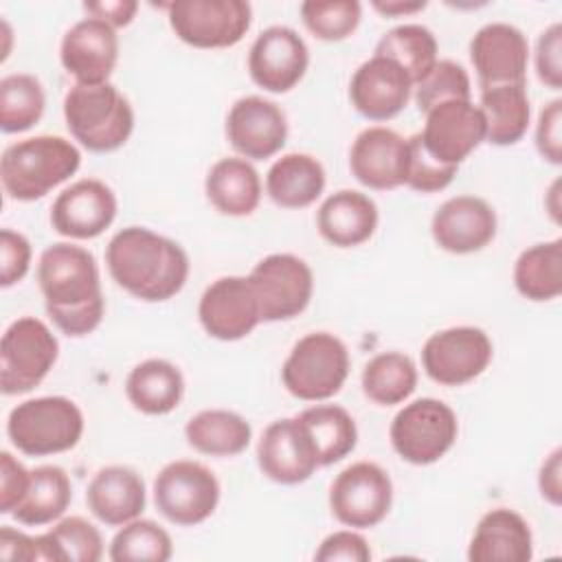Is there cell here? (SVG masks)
<instances>
[{
	"mask_svg": "<svg viewBox=\"0 0 562 562\" xmlns=\"http://www.w3.org/2000/svg\"><path fill=\"white\" fill-rule=\"evenodd\" d=\"M307 428L316 448L318 465H331L345 459L358 441L353 417L338 404H316L296 415Z\"/></svg>",
	"mask_w": 562,
	"mask_h": 562,
	"instance_id": "e575fe53",
	"label": "cell"
},
{
	"mask_svg": "<svg viewBox=\"0 0 562 562\" xmlns=\"http://www.w3.org/2000/svg\"><path fill=\"white\" fill-rule=\"evenodd\" d=\"M86 503L97 520L121 527L143 514L147 503L145 483L127 465H105L88 483Z\"/></svg>",
	"mask_w": 562,
	"mask_h": 562,
	"instance_id": "d4e9b609",
	"label": "cell"
},
{
	"mask_svg": "<svg viewBox=\"0 0 562 562\" xmlns=\"http://www.w3.org/2000/svg\"><path fill=\"white\" fill-rule=\"evenodd\" d=\"M59 59L75 83H108L119 61L116 29L97 18L75 22L61 37Z\"/></svg>",
	"mask_w": 562,
	"mask_h": 562,
	"instance_id": "ffe728a7",
	"label": "cell"
},
{
	"mask_svg": "<svg viewBox=\"0 0 562 562\" xmlns=\"http://www.w3.org/2000/svg\"><path fill=\"white\" fill-rule=\"evenodd\" d=\"M457 432L459 422L454 411L435 397H419L404 404L389 428L393 450L413 465L439 461L452 448Z\"/></svg>",
	"mask_w": 562,
	"mask_h": 562,
	"instance_id": "52a82bcc",
	"label": "cell"
},
{
	"mask_svg": "<svg viewBox=\"0 0 562 562\" xmlns=\"http://www.w3.org/2000/svg\"><path fill=\"white\" fill-rule=\"evenodd\" d=\"M31 266V244L22 233L0 231V285L11 288L22 281Z\"/></svg>",
	"mask_w": 562,
	"mask_h": 562,
	"instance_id": "ee69618b",
	"label": "cell"
},
{
	"mask_svg": "<svg viewBox=\"0 0 562 562\" xmlns=\"http://www.w3.org/2000/svg\"><path fill=\"white\" fill-rule=\"evenodd\" d=\"M558 184H560V182H553V187H551V200H555V198H558ZM558 211H560V209H558L555 204L549 209V213L553 215V220H555V222H560V215H558Z\"/></svg>",
	"mask_w": 562,
	"mask_h": 562,
	"instance_id": "db71d44e",
	"label": "cell"
},
{
	"mask_svg": "<svg viewBox=\"0 0 562 562\" xmlns=\"http://www.w3.org/2000/svg\"><path fill=\"white\" fill-rule=\"evenodd\" d=\"M490 336L470 325L435 331L422 347V364L430 380L443 386H461L479 378L492 362Z\"/></svg>",
	"mask_w": 562,
	"mask_h": 562,
	"instance_id": "4fadbf2b",
	"label": "cell"
},
{
	"mask_svg": "<svg viewBox=\"0 0 562 562\" xmlns=\"http://www.w3.org/2000/svg\"><path fill=\"white\" fill-rule=\"evenodd\" d=\"M31 470H26L11 452H0V512L13 514L29 490Z\"/></svg>",
	"mask_w": 562,
	"mask_h": 562,
	"instance_id": "c3c4849f",
	"label": "cell"
},
{
	"mask_svg": "<svg viewBox=\"0 0 562 562\" xmlns=\"http://www.w3.org/2000/svg\"><path fill=\"white\" fill-rule=\"evenodd\" d=\"M426 7L424 0H375L373 9L380 11L382 15L389 18H400V15H411L417 13Z\"/></svg>",
	"mask_w": 562,
	"mask_h": 562,
	"instance_id": "f5cc1de1",
	"label": "cell"
},
{
	"mask_svg": "<svg viewBox=\"0 0 562 562\" xmlns=\"http://www.w3.org/2000/svg\"><path fill=\"white\" fill-rule=\"evenodd\" d=\"M169 26L193 48L235 46L250 29L252 7L246 0H173Z\"/></svg>",
	"mask_w": 562,
	"mask_h": 562,
	"instance_id": "9c48e42d",
	"label": "cell"
},
{
	"mask_svg": "<svg viewBox=\"0 0 562 562\" xmlns=\"http://www.w3.org/2000/svg\"><path fill=\"white\" fill-rule=\"evenodd\" d=\"M72 485L64 468L40 465L31 470L24 498L13 509V518L26 527H42L57 520L70 505Z\"/></svg>",
	"mask_w": 562,
	"mask_h": 562,
	"instance_id": "d6a6232c",
	"label": "cell"
},
{
	"mask_svg": "<svg viewBox=\"0 0 562 562\" xmlns=\"http://www.w3.org/2000/svg\"><path fill=\"white\" fill-rule=\"evenodd\" d=\"M536 147L547 162H562V99H553L540 110L536 125Z\"/></svg>",
	"mask_w": 562,
	"mask_h": 562,
	"instance_id": "bcb514c9",
	"label": "cell"
},
{
	"mask_svg": "<svg viewBox=\"0 0 562 562\" xmlns=\"http://www.w3.org/2000/svg\"><path fill=\"white\" fill-rule=\"evenodd\" d=\"M59 342L35 316L15 318L0 340V389L4 395L33 391L53 369Z\"/></svg>",
	"mask_w": 562,
	"mask_h": 562,
	"instance_id": "ba28073f",
	"label": "cell"
},
{
	"mask_svg": "<svg viewBox=\"0 0 562 562\" xmlns=\"http://www.w3.org/2000/svg\"><path fill=\"white\" fill-rule=\"evenodd\" d=\"M347 345L329 331H312L294 342L283 367L281 380L290 395L303 402L334 397L349 375Z\"/></svg>",
	"mask_w": 562,
	"mask_h": 562,
	"instance_id": "8992f818",
	"label": "cell"
},
{
	"mask_svg": "<svg viewBox=\"0 0 562 562\" xmlns=\"http://www.w3.org/2000/svg\"><path fill=\"white\" fill-rule=\"evenodd\" d=\"M248 281L255 290L261 321L266 323L299 316L310 305L314 292L312 268L290 252L263 257L248 274Z\"/></svg>",
	"mask_w": 562,
	"mask_h": 562,
	"instance_id": "8fae6325",
	"label": "cell"
},
{
	"mask_svg": "<svg viewBox=\"0 0 562 562\" xmlns=\"http://www.w3.org/2000/svg\"><path fill=\"white\" fill-rule=\"evenodd\" d=\"M64 119L72 138L97 154L123 147L134 130V110L110 81L75 83L64 99Z\"/></svg>",
	"mask_w": 562,
	"mask_h": 562,
	"instance_id": "277c9868",
	"label": "cell"
},
{
	"mask_svg": "<svg viewBox=\"0 0 562 562\" xmlns=\"http://www.w3.org/2000/svg\"><path fill=\"white\" fill-rule=\"evenodd\" d=\"M226 138L244 158L263 160L285 145L288 119L274 101L248 94L231 105L226 114Z\"/></svg>",
	"mask_w": 562,
	"mask_h": 562,
	"instance_id": "d6986e66",
	"label": "cell"
},
{
	"mask_svg": "<svg viewBox=\"0 0 562 562\" xmlns=\"http://www.w3.org/2000/svg\"><path fill=\"white\" fill-rule=\"evenodd\" d=\"M349 169L360 184L375 191L406 184L408 138L382 125L362 130L351 145Z\"/></svg>",
	"mask_w": 562,
	"mask_h": 562,
	"instance_id": "7402d4cb",
	"label": "cell"
},
{
	"mask_svg": "<svg viewBox=\"0 0 562 562\" xmlns=\"http://www.w3.org/2000/svg\"><path fill=\"white\" fill-rule=\"evenodd\" d=\"M259 470L274 483L296 485L318 468L316 448L299 417L272 422L257 443Z\"/></svg>",
	"mask_w": 562,
	"mask_h": 562,
	"instance_id": "ac0fdd59",
	"label": "cell"
},
{
	"mask_svg": "<svg viewBox=\"0 0 562 562\" xmlns=\"http://www.w3.org/2000/svg\"><path fill=\"white\" fill-rule=\"evenodd\" d=\"M316 226L321 237L331 246L353 248L375 233L378 206L362 191L340 189L318 206Z\"/></svg>",
	"mask_w": 562,
	"mask_h": 562,
	"instance_id": "4316f807",
	"label": "cell"
},
{
	"mask_svg": "<svg viewBox=\"0 0 562 562\" xmlns=\"http://www.w3.org/2000/svg\"><path fill=\"white\" fill-rule=\"evenodd\" d=\"M415 103L419 112H428L446 101H470L472 86L468 70L452 59H437L430 72L415 83Z\"/></svg>",
	"mask_w": 562,
	"mask_h": 562,
	"instance_id": "b9f144b4",
	"label": "cell"
},
{
	"mask_svg": "<svg viewBox=\"0 0 562 562\" xmlns=\"http://www.w3.org/2000/svg\"><path fill=\"white\" fill-rule=\"evenodd\" d=\"M402 66L413 81H422L437 64V40L424 24H400L389 29L375 44V53Z\"/></svg>",
	"mask_w": 562,
	"mask_h": 562,
	"instance_id": "d590c367",
	"label": "cell"
},
{
	"mask_svg": "<svg viewBox=\"0 0 562 562\" xmlns=\"http://www.w3.org/2000/svg\"><path fill=\"white\" fill-rule=\"evenodd\" d=\"M430 233L441 250L470 255L483 250L494 239L496 213L483 198L454 195L435 211Z\"/></svg>",
	"mask_w": 562,
	"mask_h": 562,
	"instance_id": "603a6c76",
	"label": "cell"
},
{
	"mask_svg": "<svg viewBox=\"0 0 562 562\" xmlns=\"http://www.w3.org/2000/svg\"><path fill=\"white\" fill-rule=\"evenodd\" d=\"M360 15L362 7L358 0H305L301 4L305 29L325 42L349 37L358 29Z\"/></svg>",
	"mask_w": 562,
	"mask_h": 562,
	"instance_id": "60d3db41",
	"label": "cell"
},
{
	"mask_svg": "<svg viewBox=\"0 0 562 562\" xmlns=\"http://www.w3.org/2000/svg\"><path fill=\"white\" fill-rule=\"evenodd\" d=\"M459 167L443 165L435 156L426 151L419 140V134L408 138V169H406V187L419 193H435L446 189L457 176Z\"/></svg>",
	"mask_w": 562,
	"mask_h": 562,
	"instance_id": "7bdbcfd3",
	"label": "cell"
},
{
	"mask_svg": "<svg viewBox=\"0 0 562 562\" xmlns=\"http://www.w3.org/2000/svg\"><path fill=\"white\" fill-rule=\"evenodd\" d=\"M538 487L542 498H547L551 505H560L562 501V450L555 448L542 463L538 474Z\"/></svg>",
	"mask_w": 562,
	"mask_h": 562,
	"instance_id": "816d5d0a",
	"label": "cell"
},
{
	"mask_svg": "<svg viewBox=\"0 0 562 562\" xmlns=\"http://www.w3.org/2000/svg\"><path fill=\"white\" fill-rule=\"evenodd\" d=\"M154 503L169 522L193 527L215 512L220 503V481L204 463L178 459L156 474Z\"/></svg>",
	"mask_w": 562,
	"mask_h": 562,
	"instance_id": "30bf717a",
	"label": "cell"
},
{
	"mask_svg": "<svg viewBox=\"0 0 562 562\" xmlns=\"http://www.w3.org/2000/svg\"><path fill=\"white\" fill-rule=\"evenodd\" d=\"M46 97L37 77L13 72L0 79V130L20 134L31 130L44 114Z\"/></svg>",
	"mask_w": 562,
	"mask_h": 562,
	"instance_id": "f35d334b",
	"label": "cell"
},
{
	"mask_svg": "<svg viewBox=\"0 0 562 562\" xmlns=\"http://www.w3.org/2000/svg\"><path fill=\"white\" fill-rule=\"evenodd\" d=\"M83 9L90 18L103 20L110 26L119 29V26H127L136 11H138V2L134 0H99V2H83Z\"/></svg>",
	"mask_w": 562,
	"mask_h": 562,
	"instance_id": "f907efd6",
	"label": "cell"
},
{
	"mask_svg": "<svg viewBox=\"0 0 562 562\" xmlns=\"http://www.w3.org/2000/svg\"><path fill=\"white\" fill-rule=\"evenodd\" d=\"M479 110L485 119V140L498 147L518 143L529 127L531 105L525 83L492 86L481 90Z\"/></svg>",
	"mask_w": 562,
	"mask_h": 562,
	"instance_id": "4dcf8cb0",
	"label": "cell"
},
{
	"mask_svg": "<svg viewBox=\"0 0 562 562\" xmlns=\"http://www.w3.org/2000/svg\"><path fill=\"white\" fill-rule=\"evenodd\" d=\"M37 549L44 562H99L103 538L86 518L68 516L37 536Z\"/></svg>",
	"mask_w": 562,
	"mask_h": 562,
	"instance_id": "74e56055",
	"label": "cell"
},
{
	"mask_svg": "<svg viewBox=\"0 0 562 562\" xmlns=\"http://www.w3.org/2000/svg\"><path fill=\"white\" fill-rule=\"evenodd\" d=\"M393 503V483L373 461L347 465L329 487V509L338 522L351 529H369L382 522Z\"/></svg>",
	"mask_w": 562,
	"mask_h": 562,
	"instance_id": "7c38bea8",
	"label": "cell"
},
{
	"mask_svg": "<svg viewBox=\"0 0 562 562\" xmlns=\"http://www.w3.org/2000/svg\"><path fill=\"white\" fill-rule=\"evenodd\" d=\"M11 443L29 457H46L75 448L83 435V413L64 395L20 402L7 417Z\"/></svg>",
	"mask_w": 562,
	"mask_h": 562,
	"instance_id": "5b68a950",
	"label": "cell"
},
{
	"mask_svg": "<svg viewBox=\"0 0 562 562\" xmlns=\"http://www.w3.org/2000/svg\"><path fill=\"white\" fill-rule=\"evenodd\" d=\"M323 189L325 169L310 154H283L266 173V193L283 209H305L321 198Z\"/></svg>",
	"mask_w": 562,
	"mask_h": 562,
	"instance_id": "83f0119b",
	"label": "cell"
},
{
	"mask_svg": "<svg viewBox=\"0 0 562 562\" xmlns=\"http://www.w3.org/2000/svg\"><path fill=\"white\" fill-rule=\"evenodd\" d=\"M536 72L553 90L562 88V24L547 26L536 44Z\"/></svg>",
	"mask_w": 562,
	"mask_h": 562,
	"instance_id": "f6af8a7d",
	"label": "cell"
},
{
	"mask_svg": "<svg viewBox=\"0 0 562 562\" xmlns=\"http://www.w3.org/2000/svg\"><path fill=\"white\" fill-rule=\"evenodd\" d=\"M310 50L303 37L290 26L263 29L248 50L250 79L268 92H288L305 75Z\"/></svg>",
	"mask_w": 562,
	"mask_h": 562,
	"instance_id": "5bb4252c",
	"label": "cell"
},
{
	"mask_svg": "<svg viewBox=\"0 0 562 562\" xmlns=\"http://www.w3.org/2000/svg\"><path fill=\"white\" fill-rule=\"evenodd\" d=\"M417 386V367L402 351H382L362 369V391L380 406L402 404Z\"/></svg>",
	"mask_w": 562,
	"mask_h": 562,
	"instance_id": "8d00e7d4",
	"label": "cell"
},
{
	"mask_svg": "<svg viewBox=\"0 0 562 562\" xmlns=\"http://www.w3.org/2000/svg\"><path fill=\"white\" fill-rule=\"evenodd\" d=\"M198 318L211 338L233 342L259 323V303L248 277H220L200 296Z\"/></svg>",
	"mask_w": 562,
	"mask_h": 562,
	"instance_id": "9a60e30c",
	"label": "cell"
},
{
	"mask_svg": "<svg viewBox=\"0 0 562 562\" xmlns=\"http://www.w3.org/2000/svg\"><path fill=\"white\" fill-rule=\"evenodd\" d=\"M105 263L116 285L147 303L176 296L189 277L184 248L145 226L119 231L105 248Z\"/></svg>",
	"mask_w": 562,
	"mask_h": 562,
	"instance_id": "7a4b0ae2",
	"label": "cell"
},
{
	"mask_svg": "<svg viewBox=\"0 0 562 562\" xmlns=\"http://www.w3.org/2000/svg\"><path fill=\"white\" fill-rule=\"evenodd\" d=\"M470 61L479 86L525 83L529 64V42L520 29L507 22H490L470 40Z\"/></svg>",
	"mask_w": 562,
	"mask_h": 562,
	"instance_id": "e0dca14e",
	"label": "cell"
},
{
	"mask_svg": "<svg viewBox=\"0 0 562 562\" xmlns=\"http://www.w3.org/2000/svg\"><path fill=\"white\" fill-rule=\"evenodd\" d=\"M171 555V536L147 518H134L121 525L108 551L112 562H167Z\"/></svg>",
	"mask_w": 562,
	"mask_h": 562,
	"instance_id": "ab89813d",
	"label": "cell"
},
{
	"mask_svg": "<svg viewBox=\"0 0 562 562\" xmlns=\"http://www.w3.org/2000/svg\"><path fill=\"white\" fill-rule=\"evenodd\" d=\"M413 94V81L395 61L373 55L362 61L351 81V105L369 121H389L397 116Z\"/></svg>",
	"mask_w": 562,
	"mask_h": 562,
	"instance_id": "cb8c5ba5",
	"label": "cell"
},
{
	"mask_svg": "<svg viewBox=\"0 0 562 562\" xmlns=\"http://www.w3.org/2000/svg\"><path fill=\"white\" fill-rule=\"evenodd\" d=\"M184 437L187 443L202 454L235 457L248 448L252 428L235 411L206 408L187 422Z\"/></svg>",
	"mask_w": 562,
	"mask_h": 562,
	"instance_id": "1f68e13d",
	"label": "cell"
},
{
	"mask_svg": "<svg viewBox=\"0 0 562 562\" xmlns=\"http://www.w3.org/2000/svg\"><path fill=\"white\" fill-rule=\"evenodd\" d=\"M0 558L20 560V562L40 560L37 536H29L13 527H2L0 529Z\"/></svg>",
	"mask_w": 562,
	"mask_h": 562,
	"instance_id": "681fc988",
	"label": "cell"
},
{
	"mask_svg": "<svg viewBox=\"0 0 562 562\" xmlns=\"http://www.w3.org/2000/svg\"><path fill=\"white\" fill-rule=\"evenodd\" d=\"M314 558L318 562H367L371 560V549H369V542L351 531V529H342V531H334L329 533L318 551L314 553Z\"/></svg>",
	"mask_w": 562,
	"mask_h": 562,
	"instance_id": "7dc6e473",
	"label": "cell"
},
{
	"mask_svg": "<svg viewBox=\"0 0 562 562\" xmlns=\"http://www.w3.org/2000/svg\"><path fill=\"white\" fill-rule=\"evenodd\" d=\"M419 140L439 162L459 167L485 140V119L472 101H446L426 112Z\"/></svg>",
	"mask_w": 562,
	"mask_h": 562,
	"instance_id": "2e32d148",
	"label": "cell"
},
{
	"mask_svg": "<svg viewBox=\"0 0 562 562\" xmlns=\"http://www.w3.org/2000/svg\"><path fill=\"white\" fill-rule=\"evenodd\" d=\"M125 395L145 415H167L184 395V378L173 362L149 358L127 373Z\"/></svg>",
	"mask_w": 562,
	"mask_h": 562,
	"instance_id": "f546056e",
	"label": "cell"
},
{
	"mask_svg": "<svg viewBox=\"0 0 562 562\" xmlns=\"http://www.w3.org/2000/svg\"><path fill=\"white\" fill-rule=\"evenodd\" d=\"M209 202L231 217L250 215L261 200V178L246 158H220L206 173Z\"/></svg>",
	"mask_w": 562,
	"mask_h": 562,
	"instance_id": "f1b7e54d",
	"label": "cell"
},
{
	"mask_svg": "<svg viewBox=\"0 0 562 562\" xmlns=\"http://www.w3.org/2000/svg\"><path fill=\"white\" fill-rule=\"evenodd\" d=\"M531 555V529L518 512L507 507L483 514L468 547L470 562H527Z\"/></svg>",
	"mask_w": 562,
	"mask_h": 562,
	"instance_id": "484cf974",
	"label": "cell"
},
{
	"mask_svg": "<svg viewBox=\"0 0 562 562\" xmlns=\"http://www.w3.org/2000/svg\"><path fill=\"white\" fill-rule=\"evenodd\" d=\"M79 165L81 154L68 138L40 134L2 151L0 180L9 198L33 202L75 176Z\"/></svg>",
	"mask_w": 562,
	"mask_h": 562,
	"instance_id": "3957f363",
	"label": "cell"
},
{
	"mask_svg": "<svg viewBox=\"0 0 562 562\" xmlns=\"http://www.w3.org/2000/svg\"><path fill=\"white\" fill-rule=\"evenodd\" d=\"M514 285L536 303L558 299L562 292V239L525 248L514 263Z\"/></svg>",
	"mask_w": 562,
	"mask_h": 562,
	"instance_id": "836d02e7",
	"label": "cell"
},
{
	"mask_svg": "<svg viewBox=\"0 0 562 562\" xmlns=\"http://www.w3.org/2000/svg\"><path fill=\"white\" fill-rule=\"evenodd\" d=\"M37 283L46 314L72 338L92 334L105 312L99 266L90 250L75 244H53L40 255Z\"/></svg>",
	"mask_w": 562,
	"mask_h": 562,
	"instance_id": "6da1fadb",
	"label": "cell"
},
{
	"mask_svg": "<svg viewBox=\"0 0 562 562\" xmlns=\"http://www.w3.org/2000/svg\"><path fill=\"white\" fill-rule=\"evenodd\" d=\"M116 217L114 191L97 180L81 178L66 187L50 206L53 228L70 239L99 237Z\"/></svg>",
	"mask_w": 562,
	"mask_h": 562,
	"instance_id": "44dd1931",
	"label": "cell"
}]
</instances>
